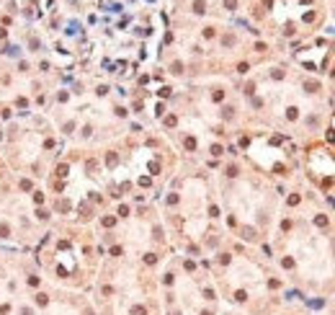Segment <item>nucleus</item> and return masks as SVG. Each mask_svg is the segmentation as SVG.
<instances>
[{
	"label": "nucleus",
	"instance_id": "obj_1",
	"mask_svg": "<svg viewBox=\"0 0 335 315\" xmlns=\"http://www.w3.org/2000/svg\"><path fill=\"white\" fill-rule=\"evenodd\" d=\"M224 5H227V8H230V11H232V8L237 5V3H235V0H224Z\"/></svg>",
	"mask_w": 335,
	"mask_h": 315
}]
</instances>
